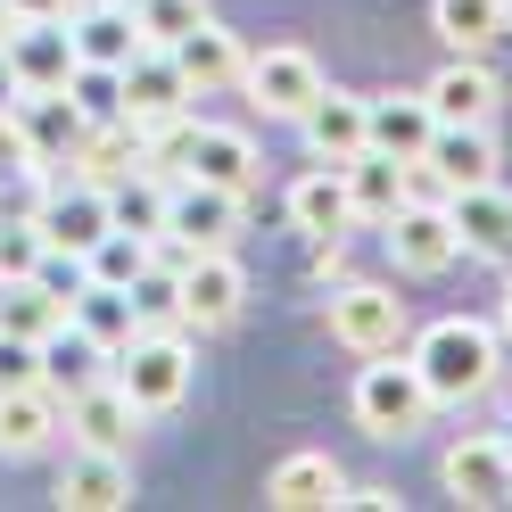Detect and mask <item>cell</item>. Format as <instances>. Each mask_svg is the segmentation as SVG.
Returning a JSON list of instances; mask_svg holds the SVG:
<instances>
[{
  "label": "cell",
  "mask_w": 512,
  "mask_h": 512,
  "mask_svg": "<svg viewBox=\"0 0 512 512\" xmlns=\"http://www.w3.org/2000/svg\"><path fill=\"white\" fill-rule=\"evenodd\" d=\"M405 356H413V372L430 380V405H463V397H488L496 389V331L471 323V314L430 323Z\"/></svg>",
  "instance_id": "6da1fadb"
},
{
  "label": "cell",
  "mask_w": 512,
  "mask_h": 512,
  "mask_svg": "<svg viewBox=\"0 0 512 512\" xmlns=\"http://www.w3.org/2000/svg\"><path fill=\"white\" fill-rule=\"evenodd\" d=\"M347 405H356V422H364L372 438H413V430L430 422V380L413 372V356L389 347V356H372V364L356 372V397H347Z\"/></svg>",
  "instance_id": "7a4b0ae2"
},
{
  "label": "cell",
  "mask_w": 512,
  "mask_h": 512,
  "mask_svg": "<svg viewBox=\"0 0 512 512\" xmlns=\"http://www.w3.org/2000/svg\"><path fill=\"white\" fill-rule=\"evenodd\" d=\"M116 389L133 397L141 413H174L190 397V339L166 323V331H133L116 347Z\"/></svg>",
  "instance_id": "3957f363"
},
{
  "label": "cell",
  "mask_w": 512,
  "mask_h": 512,
  "mask_svg": "<svg viewBox=\"0 0 512 512\" xmlns=\"http://www.w3.org/2000/svg\"><path fill=\"white\" fill-rule=\"evenodd\" d=\"M174 298H182V331H223V323H240V306H248L240 256H232V248H190L182 265H174Z\"/></svg>",
  "instance_id": "277c9868"
},
{
  "label": "cell",
  "mask_w": 512,
  "mask_h": 512,
  "mask_svg": "<svg viewBox=\"0 0 512 512\" xmlns=\"http://www.w3.org/2000/svg\"><path fill=\"white\" fill-rule=\"evenodd\" d=\"M240 232V190H215V182H174L166 190V240H157V256L166 265H182L190 248H232Z\"/></svg>",
  "instance_id": "5b68a950"
},
{
  "label": "cell",
  "mask_w": 512,
  "mask_h": 512,
  "mask_svg": "<svg viewBox=\"0 0 512 512\" xmlns=\"http://www.w3.org/2000/svg\"><path fill=\"white\" fill-rule=\"evenodd\" d=\"M240 83H248V100L265 108V116H281V124H298V116L331 91L323 67H314V50H298V42H281V50H265V58H248Z\"/></svg>",
  "instance_id": "8992f818"
},
{
  "label": "cell",
  "mask_w": 512,
  "mask_h": 512,
  "mask_svg": "<svg viewBox=\"0 0 512 512\" xmlns=\"http://www.w3.org/2000/svg\"><path fill=\"white\" fill-rule=\"evenodd\" d=\"M34 223H42V240H50V248H67V256H91V248L116 232V215H108V190H100V182H42Z\"/></svg>",
  "instance_id": "52a82bcc"
},
{
  "label": "cell",
  "mask_w": 512,
  "mask_h": 512,
  "mask_svg": "<svg viewBox=\"0 0 512 512\" xmlns=\"http://www.w3.org/2000/svg\"><path fill=\"white\" fill-rule=\"evenodd\" d=\"M331 339L356 356H389V347H405V298L380 281H347V290H331Z\"/></svg>",
  "instance_id": "ba28073f"
},
{
  "label": "cell",
  "mask_w": 512,
  "mask_h": 512,
  "mask_svg": "<svg viewBox=\"0 0 512 512\" xmlns=\"http://www.w3.org/2000/svg\"><path fill=\"white\" fill-rule=\"evenodd\" d=\"M0 58H9V75L17 91H67L75 83V34H67V17H17V34L0 42Z\"/></svg>",
  "instance_id": "9c48e42d"
},
{
  "label": "cell",
  "mask_w": 512,
  "mask_h": 512,
  "mask_svg": "<svg viewBox=\"0 0 512 512\" xmlns=\"http://www.w3.org/2000/svg\"><path fill=\"white\" fill-rule=\"evenodd\" d=\"M389 256H397V273H446L463 256V240H455V215H446V199H405L389 223Z\"/></svg>",
  "instance_id": "30bf717a"
},
{
  "label": "cell",
  "mask_w": 512,
  "mask_h": 512,
  "mask_svg": "<svg viewBox=\"0 0 512 512\" xmlns=\"http://www.w3.org/2000/svg\"><path fill=\"white\" fill-rule=\"evenodd\" d=\"M182 100H199V91H190V75L174 67V50H141L133 67H116V116H133L141 133L149 124H166V116H182Z\"/></svg>",
  "instance_id": "8fae6325"
},
{
  "label": "cell",
  "mask_w": 512,
  "mask_h": 512,
  "mask_svg": "<svg viewBox=\"0 0 512 512\" xmlns=\"http://www.w3.org/2000/svg\"><path fill=\"white\" fill-rule=\"evenodd\" d=\"M17 124L34 141V166H75V149L91 133V108L75 91H17Z\"/></svg>",
  "instance_id": "7c38bea8"
},
{
  "label": "cell",
  "mask_w": 512,
  "mask_h": 512,
  "mask_svg": "<svg viewBox=\"0 0 512 512\" xmlns=\"http://www.w3.org/2000/svg\"><path fill=\"white\" fill-rule=\"evenodd\" d=\"M141 422L149 413L116 389V372L108 380H91V389H75L67 397V430H75V446H108V455H133V438H141Z\"/></svg>",
  "instance_id": "4fadbf2b"
},
{
  "label": "cell",
  "mask_w": 512,
  "mask_h": 512,
  "mask_svg": "<svg viewBox=\"0 0 512 512\" xmlns=\"http://www.w3.org/2000/svg\"><path fill=\"white\" fill-rule=\"evenodd\" d=\"M446 215H455L463 256H479V265H512V190H504V182L455 190V199H446Z\"/></svg>",
  "instance_id": "5bb4252c"
},
{
  "label": "cell",
  "mask_w": 512,
  "mask_h": 512,
  "mask_svg": "<svg viewBox=\"0 0 512 512\" xmlns=\"http://www.w3.org/2000/svg\"><path fill=\"white\" fill-rule=\"evenodd\" d=\"M58 504L67 512H124L133 504V463L108 455V446H75L67 471H58Z\"/></svg>",
  "instance_id": "9a60e30c"
},
{
  "label": "cell",
  "mask_w": 512,
  "mask_h": 512,
  "mask_svg": "<svg viewBox=\"0 0 512 512\" xmlns=\"http://www.w3.org/2000/svg\"><path fill=\"white\" fill-rule=\"evenodd\" d=\"M67 34H75V58H83V67H133V58L149 50L141 42V17L133 9H116V0H83V9L67 17Z\"/></svg>",
  "instance_id": "2e32d148"
},
{
  "label": "cell",
  "mask_w": 512,
  "mask_h": 512,
  "mask_svg": "<svg viewBox=\"0 0 512 512\" xmlns=\"http://www.w3.org/2000/svg\"><path fill=\"white\" fill-rule=\"evenodd\" d=\"M430 116L438 124H488L496 116V100H504V83H496V67L488 58H446V67L430 75Z\"/></svg>",
  "instance_id": "e0dca14e"
},
{
  "label": "cell",
  "mask_w": 512,
  "mask_h": 512,
  "mask_svg": "<svg viewBox=\"0 0 512 512\" xmlns=\"http://www.w3.org/2000/svg\"><path fill=\"white\" fill-rule=\"evenodd\" d=\"M58 430H67V397H58L50 380H34V389H9V397H0V455H9V463L42 455Z\"/></svg>",
  "instance_id": "ac0fdd59"
},
{
  "label": "cell",
  "mask_w": 512,
  "mask_h": 512,
  "mask_svg": "<svg viewBox=\"0 0 512 512\" xmlns=\"http://www.w3.org/2000/svg\"><path fill=\"white\" fill-rule=\"evenodd\" d=\"M422 166L438 174L446 199L471 190V182H496V133H488V124H438L430 149H422Z\"/></svg>",
  "instance_id": "d6986e66"
},
{
  "label": "cell",
  "mask_w": 512,
  "mask_h": 512,
  "mask_svg": "<svg viewBox=\"0 0 512 512\" xmlns=\"http://www.w3.org/2000/svg\"><path fill=\"white\" fill-rule=\"evenodd\" d=\"M438 479L463 504H512V455H504V438H455L446 463H438Z\"/></svg>",
  "instance_id": "ffe728a7"
},
{
  "label": "cell",
  "mask_w": 512,
  "mask_h": 512,
  "mask_svg": "<svg viewBox=\"0 0 512 512\" xmlns=\"http://www.w3.org/2000/svg\"><path fill=\"white\" fill-rule=\"evenodd\" d=\"M339 496H347V471H339L331 455H314V446L281 455L273 479H265V504H281V512H323V504H339Z\"/></svg>",
  "instance_id": "44dd1931"
},
{
  "label": "cell",
  "mask_w": 512,
  "mask_h": 512,
  "mask_svg": "<svg viewBox=\"0 0 512 512\" xmlns=\"http://www.w3.org/2000/svg\"><path fill=\"white\" fill-rule=\"evenodd\" d=\"M405 166L413 157H389V149H356L347 157V207H356V223H389L405 207Z\"/></svg>",
  "instance_id": "7402d4cb"
},
{
  "label": "cell",
  "mask_w": 512,
  "mask_h": 512,
  "mask_svg": "<svg viewBox=\"0 0 512 512\" xmlns=\"http://www.w3.org/2000/svg\"><path fill=\"white\" fill-rule=\"evenodd\" d=\"M306 149L323 157V166H347L356 149H372V124H364V100H347V91H323L306 116H298Z\"/></svg>",
  "instance_id": "603a6c76"
},
{
  "label": "cell",
  "mask_w": 512,
  "mask_h": 512,
  "mask_svg": "<svg viewBox=\"0 0 512 512\" xmlns=\"http://www.w3.org/2000/svg\"><path fill=\"white\" fill-rule=\"evenodd\" d=\"M182 174H190V182H215V190H240V199H248L256 149H248V133H232V124H199V133H190Z\"/></svg>",
  "instance_id": "cb8c5ba5"
},
{
  "label": "cell",
  "mask_w": 512,
  "mask_h": 512,
  "mask_svg": "<svg viewBox=\"0 0 512 512\" xmlns=\"http://www.w3.org/2000/svg\"><path fill=\"white\" fill-rule=\"evenodd\" d=\"M174 67L190 75V91H223V83H240L248 58H240V34H232V25L199 17V25H190V34L174 42Z\"/></svg>",
  "instance_id": "d4e9b609"
},
{
  "label": "cell",
  "mask_w": 512,
  "mask_h": 512,
  "mask_svg": "<svg viewBox=\"0 0 512 512\" xmlns=\"http://www.w3.org/2000/svg\"><path fill=\"white\" fill-rule=\"evenodd\" d=\"M364 124H372V149H389V157H422L430 133H438L422 91H380V100H364Z\"/></svg>",
  "instance_id": "484cf974"
},
{
  "label": "cell",
  "mask_w": 512,
  "mask_h": 512,
  "mask_svg": "<svg viewBox=\"0 0 512 512\" xmlns=\"http://www.w3.org/2000/svg\"><path fill=\"white\" fill-rule=\"evenodd\" d=\"M430 25H438V42L455 58H488L504 42L512 9H504V0H430Z\"/></svg>",
  "instance_id": "4316f807"
},
{
  "label": "cell",
  "mask_w": 512,
  "mask_h": 512,
  "mask_svg": "<svg viewBox=\"0 0 512 512\" xmlns=\"http://www.w3.org/2000/svg\"><path fill=\"white\" fill-rule=\"evenodd\" d=\"M141 157H149V133H141V124H133V116H100V124L83 133L75 166H83V182H100V190H108L116 174H133Z\"/></svg>",
  "instance_id": "83f0119b"
},
{
  "label": "cell",
  "mask_w": 512,
  "mask_h": 512,
  "mask_svg": "<svg viewBox=\"0 0 512 512\" xmlns=\"http://www.w3.org/2000/svg\"><path fill=\"white\" fill-rule=\"evenodd\" d=\"M108 364H116V356H108L91 331H75V323H58V331L42 339V380H50L58 397H75V389H91V380H108Z\"/></svg>",
  "instance_id": "f1b7e54d"
},
{
  "label": "cell",
  "mask_w": 512,
  "mask_h": 512,
  "mask_svg": "<svg viewBox=\"0 0 512 512\" xmlns=\"http://www.w3.org/2000/svg\"><path fill=\"white\" fill-rule=\"evenodd\" d=\"M67 290H50L42 273H25V281H0V331H17V339H50L58 323H67Z\"/></svg>",
  "instance_id": "f546056e"
},
{
  "label": "cell",
  "mask_w": 512,
  "mask_h": 512,
  "mask_svg": "<svg viewBox=\"0 0 512 512\" xmlns=\"http://www.w3.org/2000/svg\"><path fill=\"white\" fill-rule=\"evenodd\" d=\"M290 223L298 232H347V223H356V207H347V174L339 166H314V174H298L290 182Z\"/></svg>",
  "instance_id": "4dcf8cb0"
},
{
  "label": "cell",
  "mask_w": 512,
  "mask_h": 512,
  "mask_svg": "<svg viewBox=\"0 0 512 512\" xmlns=\"http://www.w3.org/2000/svg\"><path fill=\"white\" fill-rule=\"evenodd\" d=\"M108 215H116V232L166 240V182H157V166H149V157H141L133 174H116V182H108Z\"/></svg>",
  "instance_id": "1f68e13d"
},
{
  "label": "cell",
  "mask_w": 512,
  "mask_h": 512,
  "mask_svg": "<svg viewBox=\"0 0 512 512\" xmlns=\"http://www.w3.org/2000/svg\"><path fill=\"white\" fill-rule=\"evenodd\" d=\"M67 323H75V331H91V339H100L108 356H116V347L141 331V314H133V290H108V281H75Z\"/></svg>",
  "instance_id": "d6a6232c"
},
{
  "label": "cell",
  "mask_w": 512,
  "mask_h": 512,
  "mask_svg": "<svg viewBox=\"0 0 512 512\" xmlns=\"http://www.w3.org/2000/svg\"><path fill=\"white\" fill-rule=\"evenodd\" d=\"M157 265V240H141V232H108L100 248L83 256V281H108V290H133V281Z\"/></svg>",
  "instance_id": "836d02e7"
},
{
  "label": "cell",
  "mask_w": 512,
  "mask_h": 512,
  "mask_svg": "<svg viewBox=\"0 0 512 512\" xmlns=\"http://www.w3.org/2000/svg\"><path fill=\"white\" fill-rule=\"evenodd\" d=\"M42 256H50V240H42V223H34V215H0V281L42 273Z\"/></svg>",
  "instance_id": "e575fe53"
},
{
  "label": "cell",
  "mask_w": 512,
  "mask_h": 512,
  "mask_svg": "<svg viewBox=\"0 0 512 512\" xmlns=\"http://www.w3.org/2000/svg\"><path fill=\"white\" fill-rule=\"evenodd\" d=\"M141 42H157V50H174L182 34H190V25H199L207 17V0H141Z\"/></svg>",
  "instance_id": "d590c367"
},
{
  "label": "cell",
  "mask_w": 512,
  "mask_h": 512,
  "mask_svg": "<svg viewBox=\"0 0 512 512\" xmlns=\"http://www.w3.org/2000/svg\"><path fill=\"white\" fill-rule=\"evenodd\" d=\"M34 380H42V339L0 331V397H9V389H34Z\"/></svg>",
  "instance_id": "8d00e7d4"
},
{
  "label": "cell",
  "mask_w": 512,
  "mask_h": 512,
  "mask_svg": "<svg viewBox=\"0 0 512 512\" xmlns=\"http://www.w3.org/2000/svg\"><path fill=\"white\" fill-rule=\"evenodd\" d=\"M25 174H42L34 166V141H25L17 108H0V182H25Z\"/></svg>",
  "instance_id": "74e56055"
},
{
  "label": "cell",
  "mask_w": 512,
  "mask_h": 512,
  "mask_svg": "<svg viewBox=\"0 0 512 512\" xmlns=\"http://www.w3.org/2000/svg\"><path fill=\"white\" fill-rule=\"evenodd\" d=\"M339 504H364V512H389V504H397V488H380V479H372V488H347Z\"/></svg>",
  "instance_id": "f35d334b"
},
{
  "label": "cell",
  "mask_w": 512,
  "mask_h": 512,
  "mask_svg": "<svg viewBox=\"0 0 512 512\" xmlns=\"http://www.w3.org/2000/svg\"><path fill=\"white\" fill-rule=\"evenodd\" d=\"M9 9H17V17H75L83 0H9Z\"/></svg>",
  "instance_id": "ab89813d"
},
{
  "label": "cell",
  "mask_w": 512,
  "mask_h": 512,
  "mask_svg": "<svg viewBox=\"0 0 512 512\" xmlns=\"http://www.w3.org/2000/svg\"><path fill=\"white\" fill-rule=\"evenodd\" d=\"M0 108H17V75H9V58H0Z\"/></svg>",
  "instance_id": "60d3db41"
},
{
  "label": "cell",
  "mask_w": 512,
  "mask_h": 512,
  "mask_svg": "<svg viewBox=\"0 0 512 512\" xmlns=\"http://www.w3.org/2000/svg\"><path fill=\"white\" fill-rule=\"evenodd\" d=\"M17 34V9H9V0H0V42H9Z\"/></svg>",
  "instance_id": "b9f144b4"
},
{
  "label": "cell",
  "mask_w": 512,
  "mask_h": 512,
  "mask_svg": "<svg viewBox=\"0 0 512 512\" xmlns=\"http://www.w3.org/2000/svg\"><path fill=\"white\" fill-rule=\"evenodd\" d=\"M496 323H504V339H512V281H504V314H496Z\"/></svg>",
  "instance_id": "7bdbcfd3"
},
{
  "label": "cell",
  "mask_w": 512,
  "mask_h": 512,
  "mask_svg": "<svg viewBox=\"0 0 512 512\" xmlns=\"http://www.w3.org/2000/svg\"><path fill=\"white\" fill-rule=\"evenodd\" d=\"M496 438H504V455H512V422H504V430H496Z\"/></svg>",
  "instance_id": "ee69618b"
},
{
  "label": "cell",
  "mask_w": 512,
  "mask_h": 512,
  "mask_svg": "<svg viewBox=\"0 0 512 512\" xmlns=\"http://www.w3.org/2000/svg\"><path fill=\"white\" fill-rule=\"evenodd\" d=\"M116 9H141V0H116Z\"/></svg>",
  "instance_id": "f6af8a7d"
},
{
  "label": "cell",
  "mask_w": 512,
  "mask_h": 512,
  "mask_svg": "<svg viewBox=\"0 0 512 512\" xmlns=\"http://www.w3.org/2000/svg\"><path fill=\"white\" fill-rule=\"evenodd\" d=\"M504 9H512V0H504Z\"/></svg>",
  "instance_id": "bcb514c9"
}]
</instances>
